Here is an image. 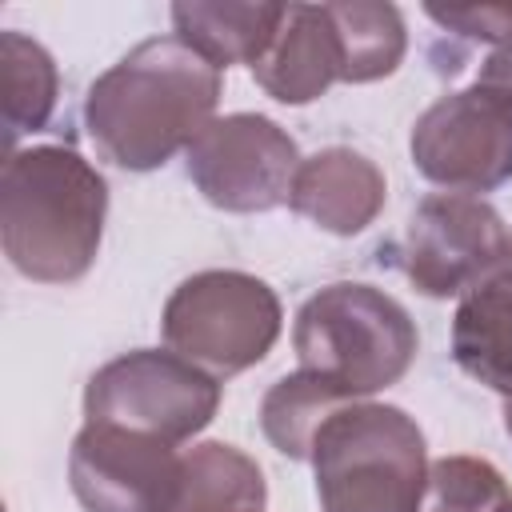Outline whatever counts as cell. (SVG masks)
I'll return each instance as SVG.
<instances>
[{
	"label": "cell",
	"mask_w": 512,
	"mask_h": 512,
	"mask_svg": "<svg viewBox=\"0 0 512 512\" xmlns=\"http://www.w3.org/2000/svg\"><path fill=\"white\" fill-rule=\"evenodd\" d=\"M220 68L180 36H152L120 56L84 100L96 152L124 172H152L216 120Z\"/></svg>",
	"instance_id": "6da1fadb"
},
{
	"label": "cell",
	"mask_w": 512,
	"mask_h": 512,
	"mask_svg": "<svg viewBox=\"0 0 512 512\" xmlns=\"http://www.w3.org/2000/svg\"><path fill=\"white\" fill-rule=\"evenodd\" d=\"M108 184L64 144L16 148L0 172V244L36 284L80 280L104 236Z\"/></svg>",
	"instance_id": "7a4b0ae2"
},
{
	"label": "cell",
	"mask_w": 512,
	"mask_h": 512,
	"mask_svg": "<svg viewBox=\"0 0 512 512\" xmlns=\"http://www.w3.org/2000/svg\"><path fill=\"white\" fill-rule=\"evenodd\" d=\"M292 344L300 372L320 376L344 400H360L392 388L412 368L420 336L396 296L340 280L304 300Z\"/></svg>",
	"instance_id": "3957f363"
},
{
	"label": "cell",
	"mask_w": 512,
	"mask_h": 512,
	"mask_svg": "<svg viewBox=\"0 0 512 512\" xmlns=\"http://www.w3.org/2000/svg\"><path fill=\"white\" fill-rule=\"evenodd\" d=\"M316 492L324 512H416L428 460L424 432L396 404L352 400L312 440Z\"/></svg>",
	"instance_id": "277c9868"
},
{
	"label": "cell",
	"mask_w": 512,
	"mask_h": 512,
	"mask_svg": "<svg viewBox=\"0 0 512 512\" xmlns=\"http://www.w3.org/2000/svg\"><path fill=\"white\" fill-rule=\"evenodd\" d=\"M284 312L280 296L248 272L208 268L172 288L160 332L168 352L204 368L208 376H236L260 364L276 336Z\"/></svg>",
	"instance_id": "5b68a950"
},
{
	"label": "cell",
	"mask_w": 512,
	"mask_h": 512,
	"mask_svg": "<svg viewBox=\"0 0 512 512\" xmlns=\"http://www.w3.org/2000/svg\"><path fill=\"white\" fill-rule=\"evenodd\" d=\"M220 384L176 352L136 348L92 372L84 388L88 424L140 432L164 444H184L212 424Z\"/></svg>",
	"instance_id": "8992f818"
},
{
	"label": "cell",
	"mask_w": 512,
	"mask_h": 512,
	"mask_svg": "<svg viewBox=\"0 0 512 512\" xmlns=\"http://www.w3.org/2000/svg\"><path fill=\"white\" fill-rule=\"evenodd\" d=\"M392 252V264L416 292L444 300L504 268L512 260V236L500 212L480 196L440 192L416 204L404 240Z\"/></svg>",
	"instance_id": "52a82bcc"
},
{
	"label": "cell",
	"mask_w": 512,
	"mask_h": 512,
	"mask_svg": "<svg viewBox=\"0 0 512 512\" xmlns=\"http://www.w3.org/2000/svg\"><path fill=\"white\" fill-rule=\"evenodd\" d=\"M296 140L260 112L216 116L188 148V176L224 212H268L292 196L300 172Z\"/></svg>",
	"instance_id": "ba28073f"
},
{
	"label": "cell",
	"mask_w": 512,
	"mask_h": 512,
	"mask_svg": "<svg viewBox=\"0 0 512 512\" xmlns=\"http://www.w3.org/2000/svg\"><path fill=\"white\" fill-rule=\"evenodd\" d=\"M412 164L448 192H492L512 180V104L480 84L440 96L412 128Z\"/></svg>",
	"instance_id": "9c48e42d"
},
{
	"label": "cell",
	"mask_w": 512,
	"mask_h": 512,
	"mask_svg": "<svg viewBox=\"0 0 512 512\" xmlns=\"http://www.w3.org/2000/svg\"><path fill=\"white\" fill-rule=\"evenodd\" d=\"M176 444L84 424L68 452V480L84 512H172L180 492Z\"/></svg>",
	"instance_id": "30bf717a"
},
{
	"label": "cell",
	"mask_w": 512,
	"mask_h": 512,
	"mask_svg": "<svg viewBox=\"0 0 512 512\" xmlns=\"http://www.w3.org/2000/svg\"><path fill=\"white\" fill-rule=\"evenodd\" d=\"M252 76L280 104H312L344 80V52L328 4H288L276 40L252 64Z\"/></svg>",
	"instance_id": "8fae6325"
},
{
	"label": "cell",
	"mask_w": 512,
	"mask_h": 512,
	"mask_svg": "<svg viewBox=\"0 0 512 512\" xmlns=\"http://www.w3.org/2000/svg\"><path fill=\"white\" fill-rule=\"evenodd\" d=\"M384 196V172L364 152L324 148L300 164L288 204L332 236H356L380 216Z\"/></svg>",
	"instance_id": "7c38bea8"
},
{
	"label": "cell",
	"mask_w": 512,
	"mask_h": 512,
	"mask_svg": "<svg viewBox=\"0 0 512 512\" xmlns=\"http://www.w3.org/2000/svg\"><path fill=\"white\" fill-rule=\"evenodd\" d=\"M452 356L472 380L512 396V260L460 296Z\"/></svg>",
	"instance_id": "4fadbf2b"
},
{
	"label": "cell",
	"mask_w": 512,
	"mask_h": 512,
	"mask_svg": "<svg viewBox=\"0 0 512 512\" xmlns=\"http://www.w3.org/2000/svg\"><path fill=\"white\" fill-rule=\"evenodd\" d=\"M288 4H240V0H184L172 4L176 36L208 64H256L284 24Z\"/></svg>",
	"instance_id": "5bb4252c"
},
{
	"label": "cell",
	"mask_w": 512,
	"mask_h": 512,
	"mask_svg": "<svg viewBox=\"0 0 512 512\" xmlns=\"http://www.w3.org/2000/svg\"><path fill=\"white\" fill-rule=\"evenodd\" d=\"M264 504V472L236 444L204 440L180 456V492L172 512H264Z\"/></svg>",
	"instance_id": "9a60e30c"
},
{
	"label": "cell",
	"mask_w": 512,
	"mask_h": 512,
	"mask_svg": "<svg viewBox=\"0 0 512 512\" xmlns=\"http://www.w3.org/2000/svg\"><path fill=\"white\" fill-rule=\"evenodd\" d=\"M0 92H4V148L16 152L24 132H40L52 120L60 96V72L52 52L24 36L0 32Z\"/></svg>",
	"instance_id": "2e32d148"
},
{
	"label": "cell",
	"mask_w": 512,
	"mask_h": 512,
	"mask_svg": "<svg viewBox=\"0 0 512 512\" xmlns=\"http://www.w3.org/2000/svg\"><path fill=\"white\" fill-rule=\"evenodd\" d=\"M328 16L344 52V84H372L400 68L408 52L404 16L396 4L380 0H340L328 4Z\"/></svg>",
	"instance_id": "e0dca14e"
},
{
	"label": "cell",
	"mask_w": 512,
	"mask_h": 512,
	"mask_svg": "<svg viewBox=\"0 0 512 512\" xmlns=\"http://www.w3.org/2000/svg\"><path fill=\"white\" fill-rule=\"evenodd\" d=\"M344 404H352V400L332 392L320 376L292 372V376H280L268 388V396L260 404V428H264V436L272 440L276 452H284L292 460H308L320 424Z\"/></svg>",
	"instance_id": "ac0fdd59"
},
{
	"label": "cell",
	"mask_w": 512,
	"mask_h": 512,
	"mask_svg": "<svg viewBox=\"0 0 512 512\" xmlns=\"http://www.w3.org/2000/svg\"><path fill=\"white\" fill-rule=\"evenodd\" d=\"M416 512H512V492L496 464L480 456H440L428 464Z\"/></svg>",
	"instance_id": "d6986e66"
},
{
	"label": "cell",
	"mask_w": 512,
	"mask_h": 512,
	"mask_svg": "<svg viewBox=\"0 0 512 512\" xmlns=\"http://www.w3.org/2000/svg\"><path fill=\"white\" fill-rule=\"evenodd\" d=\"M440 28L460 32L468 40H484V44H508L512 40V4H428L424 8Z\"/></svg>",
	"instance_id": "ffe728a7"
},
{
	"label": "cell",
	"mask_w": 512,
	"mask_h": 512,
	"mask_svg": "<svg viewBox=\"0 0 512 512\" xmlns=\"http://www.w3.org/2000/svg\"><path fill=\"white\" fill-rule=\"evenodd\" d=\"M476 84L488 88V92H496V96H504V100L512 104V40H508L504 48H496V52L484 60Z\"/></svg>",
	"instance_id": "44dd1931"
},
{
	"label": "cell",
	"mask_w": 512,
	"mask_h": 512,
	"mask_svg": "<svg viewBox=\"0 0 512 512\" xmlns=\"http://www.w3.org/2000/svg\"><path fill=\"white\" fill-rule=\"evenodd\" d=\"M504 428H508V436H512V396L504 400Z\"/></svg>",
	"instance_id": "7402d4cb"
}]
</instances>
